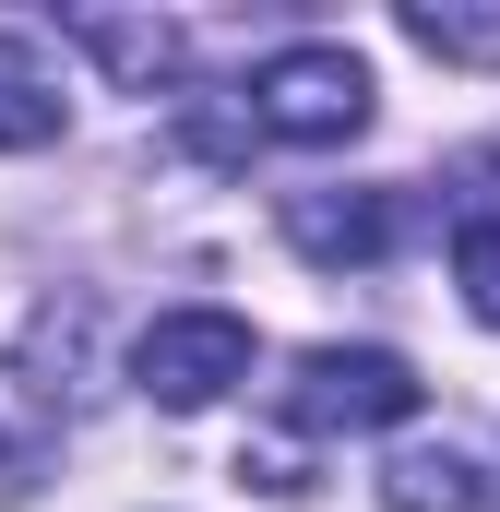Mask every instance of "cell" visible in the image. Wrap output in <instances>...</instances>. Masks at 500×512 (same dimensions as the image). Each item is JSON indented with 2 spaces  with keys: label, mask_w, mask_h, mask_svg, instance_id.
I'll return each instance as SVG.
<instances>
[{
  "label": "cell",
  "mask_w": 500,
  "mask_h": 512,
  "mask_svg": "<svg viewBox=\"0 0 500 512\" xmlns=\"http://www.w3.org/2000/svg\"><path fill=\"white\" fill-rule=\"evenodd\" d=\"M250 131L274 143H358L370 131V60L334 48V36H298L250 72Z\"/></svg>",
  "instance_id": "6da1fadb"
},
{
  "label": "cell",
  "mask_w": 500,
  "mask_h": 512,
  "mask_svg": "<svg viewBox=\"0 0 500 512\" xmlns=\"http://www.w3.org/2000/svg\"><path fill=\"white\" fill-rule=\"evenodd\" d=\"M131 382L155 393L167 417L239 393V382H250V322H239V310H155L143 346H131Z\"/></svg>",
  "instance_id": "7a4b0ae2"
},
{
  "label": "cell",
  "mask_w": 500,
  "mask_h": 512,
  "mask_svg": "<svg viewBox=\"0 0 500 512\" xmlns=\"http://www.w3.org/2000/svg\"><path fill=\"white\" fill-rule=\"evenodd\" d=\"M417 370L393 358V346H298V370H286V417L298 429H393V417H417Z\"/></svg>",
  "instance_id": "3957f363"
},
{
  "label": "cell",
  "mask_w": 500,
  "mask_h": 512,
  "mask_svg": "<svg viewBox=\"0 0 500 512\" xmlns=\"http://www.w3.org/2000/svg\"><path fill=\"white\" fill-rule=\"evenodd\" d=\"M393 227H405V203H393V191H286V251L322 262V274L381 262V251H393Z\"/></svg>",
  "instance_id": "277c9868"
},
{
  "label": "cell",
  "mask_w": 500,
  "mask_h": 512,
  "mask_svg": "<svg viewBox=\"0 0 500 512\" xmlns=\"http://www.w3.org/2000/svg\"><path fill=\"white\" fill-rule=\"evenodd\" d=\"M60 143V72L36 36H0V155H36Z\"/></svg>",
  "instance_id": "5b68a950"
},
{
  "label": "cell",
  "mask_w": 500,
  "mask_h": 512,
  "mask_svg": "<svg viewBox=\"0 0 500 512\" xmlns=\"http://www.w3.org/2000/svg\"><path fill=\"white\" fill-rule=\"evenodd\" d=\"M84 346H96V298H60V310H36V322H24V393H36V405L84 393Z\"/></svg>",
  "instance_id": "8992f818"
},
{
  "label": "cell",
  "mask_w": 500,
  "mask_h": 512,
  "mask_svg": "<svg viewBox=\"0 0 500 512\" xmlns=\"http://www.w3.org/2000/svg\"><path fill=\"white\" fill-rule=\"evenodd\" d=\"M381 512H489L465 453H393L381 465Z\"/></svg>",
  "instance_id": "52a82bcc"
},
{
  "label": "cell",
  "mask_w": 500,
  "mask_h": 512,
  "mask_svg": "<svg viewBox=\"0 0 500 512\" xmlns=\"http://www.w3.org/2000/svg\"><path fill=\"white\" fill-rule=\"evenodd\" d=\"M84 48H96L120 84H143V96L179 72V24H108V12H84Z\"/></svg>",
  "instance_id": "ba28073f"
},
{
  "label": "cell",
  "mask_w": 500,
  "mask_h": 512,
  "mask_svg": "<svg viewBox=\"0 0 500 512\" xmlns=\"http://www.w3.org/2000/svg\"><path fill=\"white\" fill-rule=\"evenodd\" d=\"M405 36L429 60H500V12H465V0H405Z\"/></svg>",
  "instance_id": "9c48e42d"
},
{
  "label": "cell",
  "mask_w": 500,
  "mask_h": 512,
  "mask_svg": "<svg viewBox=\"0 0 500 512\" xmlns=\"http://www.w3.org/2000/svg\"><path fill=\"white\" fill-rule=\"evenodd\" d=\"M453 286H465V310L500 334V215H477V227L453 239Z\"/></svg>",
  "instance_id": "30bf717a"
},
{
  "label": "cell",
  "mask_w": 500,
  "mask_h": 512,
  "mask_svg": "<svg viewBox=\"0 0 500 512\" xmlns=\"http://www.w3.org/2000/svg\"><path fill=\"white\" fill-rule=\"evenodd\" d=\"M239 489H262V501H298V489H310V465H298V453H239Z\"/></svg>",
  "instance_id": "8fae6325"
}]
</instances>
